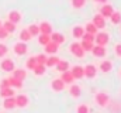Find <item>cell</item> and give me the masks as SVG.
<instances>
[{
	"mask_svg": "<svg viewBox=\"0 0 121 113\" xmlns=\"http://www.w3.org/2000/svg\"><path fill=\"white\" fill-rule=\"evenodd\" d=\"M0 27H1V21H0Z\"/></svg>",
	"mask_w": 121,
	"mask_h": 113,
	"instance_id": "f6af8a7d",
	"label": "cell"
},
{
	"mask_svg": "<svg viewBox=\"0 0 121 113\" xmlns=\"http://www.w3.org/2000/svg\"><path fill=\"white\" fill-rule=\"evenodd\" d=\"M28 31H30L31 35H38V33H39V27H38L37 24H32V26H30Z\"/></svg>",
	"mask_w": 121,
	"mask_h": 113,
	"instance_id": "836d02e7",
	"label": "cell"
},
{
	"mask_svg": "<svg viewBox=\"0 0 121 113\" xmlns=\"http://www.w3.org/2000/svg\"><path fill=\"white\" fill-rule=\"evenodd\" d=\"M94 1H97V3H106L107 0H94Z\"/></svg>",
	"mask_w": 121,
	"mask_h": 113,
	"instance_id": "ee69618b",
	"label": "cell"
},
{
	"mask_svg": "<svg viewBox=\"0 0 121 113\" xmlns=\"http://www.w3.org/2000/svg\"><path fill=\"white\" fill-rule=\"evenodd\" d=\"M49 35H51V41L56 42L58 45H60V44L65 41V37H63L62 34H59V33H51Z\"/></svg>",
	"mask_w": 121,
	"mask_h": 113,
	"instance_id": "4fadbf2b",
	"label": "cell"
},
{
	"mask_svg": "<svg viewBox=\"0 0 121 113\" xmlns=\"http://www.w3.org/2000/svg\"><path fill=\"white\" fill-rule=\"evenodd\" d=\"M1 27L4 28L7 33H13V31L16 30V24H14V23H11V21L9 20V21H6L4 24H1Z\"/></svg>",
	"mask_w": 121,
	"mask_h": 113,
	"instance_id": "7402d4cb",
	"label": "cell"
},
{
	"mask_svg": "<svg viewBox=\"0 0 121 113\" xmlns=\"http://www.w3.org/2000/svg\"><path fill=\"white\" fill-rule=\"evenodd\" d=\"M110 19H111V23L113 24H118L121 23V14L117 11V13H113L111 16H110Z\"/></svg>",
	"mask_w": 121,
	"mask_h": 113,
	"instance_id": "83f0119b",
	"label": "cell"
},
{
	"mask_svg": "<svg viewBox=\"0 0 121 113\" xmlns=\"http://www.w3.org/2000/svg\"><path fill=\"white\" fill-rule=\"evenodd\" d=\"M1 69L3 71H7V72H11L14 69V62L11 59H4L1 62Z\"/></svg>",
	"mask_w": 121,
	"mask_h": 113,
	"instance_id": "ba28073f",
	"label": "cell"
},
{
	"mask_svg": "<svg viewBox=\"0 0 121 113\" xmlns=\"http://www.w3.org/2000/svg\"><path fill=\"white\" fill-rule=\"evenodd\" d=\"M63 81L62 79H55L54 82H52V88H54V90H56V92H59L63 89Z\"/></svg>",
	"mask_w": 121,
	"mask_h": 113,
	"instance_id": "cb8c5ba5",
	"label": "cell"
},
{
	"mask_svg": "<svg viewBox=\"0 0 121 113\" xmlns=\"http://www.w3.org/2000/svg\"><path fill=\"white\" fill-rule=\"evenodd\" d=\"M93 24L97 28H103L106 26V20H104V17H103L101 14H97V16L93 17Z\"/></svg>",
	"mask_w": 121,
	"mask_h": 113,
	"instance_id": "5b68a950",
	"label": "cell"
},
{
	"mask_svg": "<svg viewBox=\"0 0 121 113\" xmlns=\"http://www.w3.org/2000/svg\"><path fill=\"white\" fill-rule=\"evenodd\" d=\"M94 56H104L106 55V48L103 45H93V48L90 50Z\"/></svg>",
	"mask_w": 121,
	"mask_h": 113,
	"instance_id": "277c9868",
	"label": "cell"
},
{
	"mask_svg": "<svg viewBox=\"0 0 121 113\" xmlns=\"http://www.w3.org/2000/svg\"><path fill=\"white\" fill-rule=\"evenodd\" d=\"M7 54V47L4 44H0V56H4Z\"/></svg>",
	"mask_w": 121,
	"mask_h": 113,
	"instance_id": "ab89813d",
	"label": "cell"
},
{
	"mask_svg": "<svg viewBox=\"0 0 121 113\" xmlns=\"http://www.w3.org/2000/svg\"><path fill=\"white\" fill-rule=\"evenodd\" d=\"M39 33H41V34H51V33H52V27H51V24L47 23V21L41 23V26H39Z\"/></svg>",
	"mask_w": 121,
	"mask_h": 113,
	"instance_id": "2e32d148",
	"label": "cell"
},
{
	"mask_svg": "<svg viewBox=\"0 0 121 113\" xmlns=\"http://www.w3.org/2000/svg\"><path fill=\"white\" fill-rule=\"evenodd\" d=\"M7 86H10L9 79H3V81H1V84H0V88H7Z\"/></svg>",
	"mask_w": 121,
	"mask_h": 113,
	"instance_id": "7bdbcfd3",
	"label": "cell"
},
{
	"mask_svg": "<svg viewBox=\"0 0 121 113\" xmlns=\"http://www.w3.org/2000/svg\"><path fill=\"white\" fill-rule=\"evenodd\" d=\"M97 35H96V42H97V45H107V42H108V34H106V33H96Z\"/></svg>",
	"mask_w": 121,
	"mask_h": 113,
	"instance_id": "7a4b0ae2",
	"label": "cell"
},
{
	"mask_svg": "<svg viewBox=\"0 0 121 113\" xmlns=\"http://www.w3.org/2000/svg\"><path fill=\"white\" fill-rule=\"evenodd\" d=\"M14 52L18 54V55L26 54V52H27V45H26L24 42H18V44H16V45H14Z\"/></svg>",
	"mask_w": 121,
	"mask_h": 113,
	"instance_id": "30bf717a",
	"label": "cell"
},
{
	"mask_svg": "<svg viewBox=\"0 0 121 113\" xmlns=\"http://www.w3.org/2000/svg\"><path fill=\"white\" fill-rule=\"evenodd\" d=\"M86 31L90 33V34H96V33H97V27H96L93 23H89V24L86 26Z\"/></svg>",
	"mask_w": 121,
	"mask_h": 113,
	"instance_id": "e575fe53",
	"label": "cell"
},
{
	"mask_svg": "<svg viewBox=\"0 0 121 113\" xmlns=\"http://www.w3.org/2000/svg\"><path fill=\"white\" fill-rule=\"evenodd\" d=\"M85 69V75L87 76V78H93V76H96V74H97V69L93 66V65H87L86 68H83Z\"/></svg>",
	"mask_w": 121,
	"mask_h": 113,
	"instance_id": "e0dca14e",
	"label": "cell"
},
{
	"mask_svg": "<svg viewBox=\"0 0 121 113\" xmlns=\"http://www.w3.org/2000/svg\"><path fill=\"white\" fill-rule=\"evenodd\" d=\"M35 59H37V64H44V65H45V59H47V56L44 55V54H39V55L35 56Z\"/></svg>",
	"mask_w": 121,
	"mask_h": 113,
	"instance_id": "8d00e7d4",
	"label": "cell"
},
{
	"mask_svg": "<svg viewBox=\"0 0 121 113\" xmlns=\"http://www.w3.org/2000/svg\"><path fill=\"white\" fill-rule=\"evenodd\" d=\"M80 45H82V48H83L85 51H90L91 48H93V41H87V40H83Z\"/></svg>",
	"mask_w": 121,
	"mask_h": 113,
	"instance_id": "f1b7e54d",
	"label": "cell"
},
{
	"mask_svg": "<svg viewBox=\"0 0 121 113\" xmlns=\"http://www.w3.org/2000/svg\"><path fill=\"white\" fill-rule=\"evenodd\" d=\"M114 51H116V54L118 56H121V44H117V45L114 47Z\"/></svg>",
	"mask_w": 121,
	"mask_h": 113,
	"instance_id": "b9f144b4",
	"label": "cell"
},
{
	"mask_svg": "<svg viewBox=\"0 0 121 113\" xmlns=\"http://www.w3.org/2000/svg\"><path fill=\"white\" fill-rule=\"evenodd\" d=\"M78 113H89V108L86 105H80L78 108Z\"/></svg>",
	"mask_w": 121,
	"mask_h": 113,
	"instance_id": "74e56055",
	"label": "cell"
},
{
	"mask_svg": "<svg viewBox=\"0 0 121 113\" xmlns=\"http://www.w3.org/2000/svg\"><path fill=\"white\" fill-rule=\"evenodd\" d=\"M55 65H56V69L60 71V72H65V71H68V68H69V64H68L66 61H58Z\"/></svg>",
	"mask_w": 121,
	"mask_h": 113,
	"instance_id": "44dd1931",
	"label": "cell"
},
{
	"mask_svg": "<svg viewBox=\"0 0 121 113\" xmlns=\"http://www.w3.org/2000/svg\"><path fill=\"white\" fill-rule=\"evenodd\" d=\"M3 106L6 109H13L16 106V99L13 96H9V98H4V102H3Z\"/></svg>",
	"mask_w": 121,
	"mask_h": 113,
	"instance_id": "9a60e30c",
	"label": "cell"
},
{
	"mask_svg": "<svg viewBox=\"0 0 121 113\" xmlns=\"http://www.w3.org/2000/svg\"><path fill=\"white\" fill-rule=\"evenodd\" d=\"M16 99V106H20V108H24V106H27V103H28V98L26 96V95H18L17 98H14Z\"/></svg>",
	"mask_w": 121,
	"mask_h": 113,
	"instance_id": "52a82bcc",
	"label": "cell"
},
{
	"mask_svg": "<svg viewBox=\"0 0 121 113\" xmlns=\"http://www.w3.org/2000/svg\"><path fill=\"white\" fill-rule=\"evenodd\" d=\"M83 40H87V41H94V34H90V33H87V34H83V37H82Z\"/></svg>",
	"mask_w": 121,
	"mask_h": 113,
	"instance_id": "f35d334b",
	"label": "cell"
},
{
	"mask_svg": "<svg viewBox=\"0 0 121 113\" xmlns=\"http://www.w3.org/2000/svg\"><path fill=\"white\" fill-rule=\"evenodd\" d=\"M100 11H101V16H103V17H110V16L114 13L113 7H111L110 4H104V6L101 7V10H100Z\"/></svg>",
	"mask_w": 121,
	"mask_h": 113,
	"instance_id": "5bb4252c",
	"label": "cell"
},
{
	"mask_svg": "<svg viewBox=\"0 0 121 113\" xmlns=\"http://www.w3.org/2000/svg\"><path fill=\"white\" fill-rule=\"evenodd\" d=\"M96 102H97L101 108H104V106L108 105V96H107L106 93L100 92V93H97V96H96Z\"/></svg>",
	"mask_w": 121,
	"mask_h": 113,
	"instance_id": "3957f363",
	"label": "cell"
},
{
	"mask_svg": "<svg viewBox=\"0 0 121 113\" xmlns=\"http://www.w3.org/2000/svg\"><path fill=\"white\" fill-rule=\"evenodd\" d=\"M45 51L48 54H55L58 51V44L54 42V41H49L48 44H45Z\"/></svg>",
	"mask_w": 121,
	"mask_h": 113,
	"instance_id": "8fae6325",
	"label": "cell"
},
{
	"mask_svg": "<svg viewBox=\"0 0 121 113\" xmlns=\"http://www.w3.org/2000/svg\"><path fill=\"white\" fill-rule=\"evenodd\" d=\"M7 35H9V33H7L3 27H0V40H1V38H6Z\"/></svg>",
	"mask_w": 121,
	"mask_h": 113,
	"instance_id": "60d3db41",
	"label": "cell"
},
{
	"mask_svg": "<svg viewBox=\"0 0 121 113\" xmlns=\"http://www.w3.org/2000/svg\"><path fill=\"white\" fill-rule=\"evenodd\" d=\"M83 34H85V30H83V27L78 26V27L73 28V35H75L76 38H82V37H83Z\"/></svg>",
	"mask_w": 121,
	"mask_h": 113,
	"instance_id": "484cf974",
	"label": "cell"
},
{
	"mask_svg": "<svg viewBox=\"0 0 121 113\" xmlns=\"http://www.w3.org/2000/svg\"><path fill=\"white\" fill-rule=\"evenodd\" d=\"M60 79L63 81V84H72V82L75 81V76L72 75L70 71H65V72L62 74V78H60Z\"/></svg>",
	"mask_w": 121,
	"mask_h": 113,
	"instance_id": "7c38bea8",
	"label": "cell"
},
{
	"mask_svg": "<svg viewBox=\"0 0 121 113\" xmlns=\"http://www.w3.org/2000/svg\"><path fill=\"white\" fill-rule=\"evenodd\" d=\"M49 41H51V37H49V34H41V37H39V42H41L42 45L48 44Z\"/></svg>",
	"mask_w": 121,
	"mask_h": 113,
	"instance_id": "1f68e13d",
	"label": "cell"
},
{
	"mask_svg": "<svg viewBox=\"0 0 121 113\" xmlns=\"http://www.w3.org/2000/svg\"><path fill=\"white\" fill-rule=\"evenodd\" d=\"M111 62L110 61H103L101 64H100V69L103 71V72H108V71H111Z\"/></svg>",
	"mask_w": 121,
	"mask_h": 113,
	"instance_id": "d4e9b609",
	"label": "cell"
},
{
	"mask_svg": "<svg viewBox=\"0 0 121 113\" xmlns=\"http://www.w3.org/2000/svg\"><path fill=\"white\" fill-rule=\"evenodd\" d=\"M85 3H86V0H72V6H73V7H76V9L83 7V6H85Z\"/></svg>",
	"mask_w": 121,
	"mask_h": 113,
	"instance_id": "d6a6232c",
	"label": "cell"
},
{
	"mask_svg": "<svg viewBox=\"0 0 121 113\" xmlns=\"http://www.w3.org/2000/svg\"><path fill=\"white\" fill-rule=\"evenodd\" d=\"M31 37H32V35L30 34V31H28V30H23V31L20 33V38H21L23 41H30Z\"/></svg>",
	"mask_w": 121,
	"mask_h": 113,
	"instance_id": "4316f807",
	"label": "cell"
},
{
	"mask_svg": "<svg viewBox=\"0 0 121 113\" xmlns=\"http://www.w3.org/2000/svg\"><path fill=\"white\" fill-rule=\"evenodd\" d=\"M58 61H59V59H58L56 56H49V58L45 59V65H48V66H54Z\"/></svg>",
	"mask_w": 121,
	"mask_h": 113,
	"instance_id": "4dcf8cb0",
	"label": "cell"
},
{
	"mask_svg": "<svg viewBox=\"0 0 121 113\" xmlns=\"http://www.w3.org/2000/svg\"><path fill=\"white\" fill-rule=\"evenodd\" d=\"M70 95H72V96H75V98L80 96V88H79V86H76V85H72V86H70Z\"/></svg>",
	"mask_w": 121,
	"mask_h": 113,
	"instance_id": "f546056e",
	"label": "cell"
},
{
	"mask_svg": "<svg viewBox=\"0 0 121 113\" xmlns=\"http://www.w3.org/2000/svg\"><path fill=\"white\" fill-rule=\"evenodd\" d=\"M35 65H37V59H35V56H32V58H30V59L27 61V68H28V69H34Z\"/></svg>",
	"mask_w": 121,
	"mask_h": 113,
	"instance_id": "d590c367",
	"label": "cell"
},
{
	"mask_svg": "<svg viewBox=\"0 0 121 113\" xmlns=\"http://www.w3.org/2000/svg\"><path fill=\"white\" fill-rule=\"evenodd\" d=\"M32 71H34L35 75H44L45 74V65L44 64H37Z\"/></svg>",
	"mask_w": 121,
	"mask_h": 113,
	"instance_id": "d6986e66",
	"label": "cell"
},
{
	"mask_svg": "<svg viewBox=\"0 0 121 113\" xmlns=\"http://www.w3.org/2000/svg\"><path fill=\"white\" fill-rule=\"evenodd\" d=\"M72 75L75 76V79H80V78H83V75H85V69L82 68V66H79V65H76L75 68H72Z\"/></svg>",
	"mask_w": 121,
	"mask_h": 113,
	"instance_id": "8992f818",
	"label": "cell"
},
{
	"mask_svg": "<svg viewBox=\"0 0 121 113\" xmlns=\"http://www.w3.org/2000/svg\"><path fill=\"white\" fill-rule=\"evenodd\" d=\"M26 75H27V74H26V71H24V69H16V71L13 69V76H14L16 79L23 81V79L26 78Z\"/></svg>",
	"mask_w": 121,
	"mask_h": 113,
	"instance_id": "ac0fdd59",
	"label": "cell"
},
{
	"mask_svg": "<svg viewBox=\"0 0 121 113\" xmlns=\"http://www.w3.org/2000/svg\"><path fill=\"white\" fill-rule=\"evenodd\" d=\"M9 20H10L11 23L17 24V23H20V20H21V14H20L18 11L13 10V11H10V14H9Z\"/></svg>",
	"mask_w": 121,
	"mask_h": 113,
	"instance_id": "9c48e42d",
	"label": "cell"
},
{
	"mask_svg": "<svg viewBox=\"0 0 121 113\" xmlns=\"http://www.w3.org/2000/svg\"><path fill=\"white\" fill-rule=\"evenodd\" d=\"M9 79V84L10 86H14V88H21L23 86V81H20V79H16L14 76H11V78H7Z\"/></svg>",
	"mask_w": 121,
	"mask_h": 113,
	"instance_id": "603a6c76",
	"label": "cell"
},
{
	"mask_svg": "<svg viewBox=\"0 0 121 113\" xmlns=\"http://www.w3.org/2000/svg\"><path fill=\"white\" fill-rule=\"evenodd\" d=\"M69 50H70V52H72L73 55H76L78 58H83V56H85V50L82 48V45H80L79 42H73Z\"/></svg>",
	"mask_w": 121,
	"mask_h": 113,
	"instance_id": "6da1fadb",
	"label": "cell"
},
{
	"mask_svg": "<svg viewBox=\"0 0 121 113\" xmlns=\"http://www.w3.org/2000/svg\"><path fill=\"white\" fill-rule=\"evenodd\" d=\"M0 95H1L3 98H9V96H13V95H14V90H13L10 86H7V88H1Z\"/></svg>",
	"mask_w": 121,
	"mask_h": 113,
	"instance_id": "ffe728a7",
	"label": "cell"
}]
</instances>
